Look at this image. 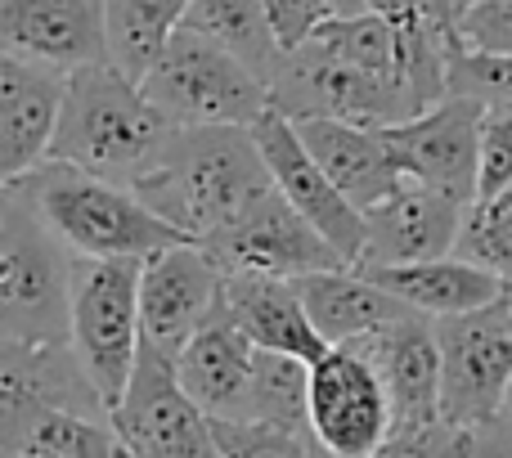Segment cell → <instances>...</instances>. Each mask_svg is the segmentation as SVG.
<instances>
[{"label": "cell", "instance_id": "603a6c76", "mask_svg": "<svg viewBox=\"0 0 512 458\" xmlns=\"http://www.w3.org/2000/svg\"><path fill=\"white\" fill-rule=\"evenodd\" d=\"M225 306L234 324L265 351L301 355L315 364L328 351V337L315 328L297 279H265V274H225Z\"/></svg>", "mask_w": 512, "mask_h": 458}, {"label": "cell", "instance_id": "d6986e66", "mask_svg": "<svg viewBox=\"0 0 512 458\" xmlns=\"http://www.w3.org/2000/svg\"><path fill=\"white\" fill-rule=\"evenodd\" d=\"M176 369L212 423H248L256 414V342L234 324L225 301L180 351Z\"/></svg>", "mask_w": 512, "mask_h": 458}, {"label": "cell", "instance_id": "1f68e13d", "mask_svg": "<svg viewBox=\"0 0 512 458\" xmlns=\"http://www.w3.org/2000/svg\"><path fill=\"white\" fill-rule=\"evenodd\" d=\"M418 5H423L427 14H432L441 27H450V32H459V18H463V9H468L472 0H418Z\"/></svg>", "mask_w": 512, "mask_h": 458}, {"label": "cell", "instance_id": "52a82bcc", "mask_svg": "<svg viewBox=\"0 0 512 458\" xmlns=\"http://www.w3.org/2000/svg\"><path fill=\"white\" fill-rule=\"evenodd\" d=\"M270 99L292 122L301 117H346L360 126H391L423 113L414 86L396 72H373L351 63L324 32L283 54L270 81Z\"/></svg>", "mask_w": 512, "mask_h": 458}, {"label": "cell", "instance_id": "8fae6325", "mask_svg": "<svg viewBox=\"0 0 512 458\" xmlns=\"http://www.w3.org/2000/svg\"><path fill=\"white\" fill-rule=\"evenodd\" d=\"M203 247L221 261L225 274L301 279V274L346 265L342 252H337V247L279 194V185L265 189V194L243 207L230 225L207 234Z\"/></svg>", "mask_w": 512, "mask_h": 458}, {"label": "cell", "instance_id": "7402d4cb", "mask_svg": "<svg viewBox=\"0 0 512 458\" xmlns=\"http://www.w3.org/2000/svg\"><path fill=\"white\" fill-rule=\"evenodd\" d=\"M369 279H378L387 292H396L418 315H468V310L495 306L512 297V279L490 265H477L468 256H436V261H405V265H360Z\"/></svg>", "mask_w": 512, "mask_h": 458}, {"label": "cell", "instance_id": "9c48e42d", "mask_svg": "<svg viewBox=\"0 0 512 458\" xmlns=\"http://www.w3.org/2000/svg\"><path fill=\"white\" fill-rule=\"evenodd\" d=\"M441 337V418L454 432L504 414L512 387V297L436 319Z\"/></svg>", "mask_w": 512, "mask_h": 458}, {"label": "cell", "instance_id": "4fadbf2b", "mask_svg": "<svg viewBox=\"0 0 512 458\" xmlns=\"http://www.w3.org/2000/svg\"><path fill=\"white\" fill-rule=\"evenodd\" d=\"M481 117L486 104L472 95H445L405 122L382 126L400 171L409 180L441 189L459 203L481 194Z\"/></svg>", "mask_w": 512, "mask_h": 458}, {"label": "cell", "instance_id": "8992f818", "mask_svg": "<svg viewBox=\"0 0 512 458\" xmlns=\"http://www.w3.org/2000/svg\"><path fill=\"white\" fill-rule=\"evenodd\" d=\"M346 346H360L387 387L391 441L382 454H463V432L441 418V337L432 315L409 310Z\"/></svg>", "mask_w": 512, "mask_h": 458}, {"label": "cell", "instance_id": "4dcf8cb0", "mask_svg": "<svg viewBox=\"0 0 512 458\" xmlns=\"http://www.w3.org/2000/svg\"><path fill=\"white\" fill-rule=\"evenodd\" d=\"M463 45L512 54V0H472L459 18Z\"/></svg>", "mask_w": 512, "mask_h": 458}, {"label": "cell", "instance_id": "ba28073f", "mask_svg": "<svg viewBox=\"0 0 512 458\" xmlns=\"http://www.w3.org/2000/svg\"><path fill=\"white\" fill-rule=\"evenodd\" d=\"M140 256H81L72 283V351L108 409L122 400L144 346Z\"/></svg>", "mask_w": 512, "mask_h": 458}, {"label": "cell", "instance_id": "7c38bea8", "mask_svg": "<svg viewBox=\"0 0 512 458\" xmlns=\"http://www.w3.org/2000/svg\"><path fill=\"white\" fill-rule=\"evenodd\" d=\"M310 427L324 454L373 458L391 441V400L360 346H328L310 364Z\"/></svg>", "mask_w": 512, "mask_h": 458}, {"label": "cell", "instance_id": "ffe728a7", "mask_svg": "<svg viewBox=\"0 0 512 458\" xmlns=\"http://www.w3.org/2000/svg\"><path fill=\"white\" fill-rule=\"evenodd\" d=\"M0 454L5 458H117L126 441L113 418L54 405L41 396H0Z\"/></svg>", "mask_w": 512, "mask_h": 458}, {"label": "cell", "instance_id": "836d02e7", "mask_svg": "<svg viewBox=\"0 0 512 458\" xmlns=\"http://www.w3.org/2000/svg\"><path fill=\"white\" fill-rule=\"evenodd\" d=\"M504 414L512 418V387H508V400H504Z\"/></svg>", "mask_w": 512, "mask_h": 458}, {"label": "cell", "instance_id": "4316f807", "mask_svg": "<svg viewBox=\"0 0 512 458\" xmlns=\"http://www.w3.org/2000/svg\"><path fill=\"white\" fill-rule=\"evenodd\" d=\"M454 252L512 279V185L468 207V221H463Z\"/></svg>", "mask_w": 512, "mask_h": 458}, {"label": "cell", "instance_id": "7a4b0ae2", "mask_svg": "<svg viewBox=\"0 0 512 458\" xmlns=\"http://www.w3.org/2000/svg\"><path fill=\"white\" fill-rule=\"evenodd\" d=\"M135 189L185 238L203 243L274 189V176L252 126H180L162 167Z\"/></svg>", "mask_w": 512, "mask_h": 458}, {"label": "cell", "instance_id": "5b68a950", "mask_svg": "<svg viewBox=\"0 0 512 458\" xmlns=\"http://www.w3.org/2000/svg\"><path fill=\"white\" fill-rule=\"evenodd\" d=\"M140 86L176 126H252L274 104L270 81L252 63L189 23L167 41Z\"/></svg>", "mask_w": 512, "mask_h": 458}, {"label": "cell", "instance_id": "d4e9b609", "mask_svg": "<svg viewBox=\"0 0 512 458\" xmlns=\"http://www.w3.org/2000/svg\"><path fill=\"white\" fill-rule=\"evenodd\" d=\"M189 5L194 0H104L108 59L126 77L144 81L153 63L162 59L167 41L185 27Z\"/></svg>", "mask_w": 512, "mask_h": 458}, {"label": "cell", "instance_id": "d6a6232c", "mask_svg": "<svg viewBox=\"0 0 512 458\" xmlns=\"http://www.w3.org/2000/svg\"><path fill=\"white\" fill-rule=\"evenodd\" d=\"M337 14H360V9H369V0H333Z\"/></svg>", "mask_w": 512, "mask_h": 458}, {"label": "cell", "instance_id": "277c9868", "mask_svg": "<svg viewBox=\"0 0 512 458\" xmlns=\"http://www.w3.org/2000/svg\"><path fill=\"white\" fill-rule=\"evenodd\" d=\"M81 256L18 189L0 185V337L72 342V283Z\"/></svg>", "mask_w": 512, "mask_h": 458}, {"label": "cell", "instance_id": "cb8c5ba5", "mask_svg": "<svg viewBox=\"0 0 512 458\" xmlns=\"http://www.w3.org/2000/svg\"><path fill=\"white\" fill-rule=\"evenodd\" d=\"M297 292H301V301H306L315 328L328 337V346L360 342V337L378 333L391 319L414 310V306H405L396 292L382 288L378 279H369L360 265H333V270L301 274Z\"/></svg>", "mask_w": 512, "mask_h": 458}, {"label": "cell", "instance_id": "f546056e", "mask_svg": "<svg viewBox=\"0 0 512 458\" xmlns=\"http://www.w3.org/2000/svg\"><path fill=\"white\" fill-rule=\"evenodd\" d=\"M265 9H270V23H274L283 54L306 45L328 18H337L333 0H265Z\"/></svg>", "mask_w": 512, "mask_h": 458}, {"label": "cell", "instance_id": "5bb4252c", "mask_svg": "<svg viewBox=\"0 0 512 458\" xmlns=\"http://www.w3.org/2000/svg\"><path fill=\"white\" fill-rule=\"evenodd\" d=\"M252 131H256V140H261V153H265V162H270V176H274V185H279V194L342 252L346 265H360L364 247H369V221H364L360 207L333 185V176L319 167V158L306 149V140H301L297 122L270 104L252 122Z\"/></svg>", "mask_w": 512, "mask_h": 458}, {"label": "cell", "instance_id": "30bf717a", "mask_svg": "<svg viewBox=\"0 0 512 458\" xmlns=\"http://www.w3.org/2000/svg\"><path fill=\"white\" fill-rule=\"evenodd\" d=\"M113 427L126 441V454L149 458H212L221 454L212 418L185 391L180 369L167 351L144 342L122 400L113 405Z\"/></svg>", "mask_w": 512, "mask_h": 458}, {"label": "cell", "instance_id": "3957f363", "mask_svg": "<svg viewBox=\"0 0 512 458\" xmlns=\"http://www.w3.org/2000/svg\"><path fill=\"white\" fill-rule=\"evenodd\" d=\"M41 212V221L77 256H153L171 243H185L167 216L140 198V189L117 185L108 176L63 158L36 162L27 176L5 180Z\"/></svg>", "mask_w": 512, "mask_h": 458}, {"label": "cell", "instance_id": "6da1fadb", "mask_svg": "<svg viewBox=\"0 0 512 458\" xmlns=\"http://www.w3.org/2000/svg\"><path fill=\"white\" fill-rule=\"evenodd\" d=\"M180 126L149 99V90L126 77L113 59L86 63L68 77L59 131L50 158L108 176L117 185H140L162 167Z\"/></svg>", "mask_w": 512, "mask_h": 458}, {"label": "cell", "instance_id": "e0dca14e", "mask_svg": "<svg viewBox=\"0 0 512 458\" xmlns=\"http://www.w3.org/2000/svg\"><path fill=\"white\" fill-rule=\"evenodd\" d=\"M68 77L72 72L0 50V185L50 158Z\"/></svg>", "mask_w": 512, "mask_h": 458}, {"label": "cell", "instance_id": "44dd1931", "mask_svg": "<svg viewBox=\"0 0 512 458\" xmlns=\"http://www.w3.org/2000/svg\"><path fill=\"white\" fill-rule=\"evenodd\" d=\"M297 131L306 149L319 158V167L360 212H369L391 189L405 185V171H400L382 126H360L346 117H301Z\"/></svg>", "mask_w": 512, "mask_h": 458}, {"label": "cell", "instance_id": "f1b7e54d", "mask_svg": "<svg viewBox=\"0 0 512 458\" xmlns=\"http://www.w3.org/2000/svg\"><path fill=\"white\" fill-rule=\"evenodd\" d=\"M512 185V99L486 104L481 117V194L490 198Z\"/></svg>", "mask_w": 512, "mask_h": 458}, {"label": "cell", "instance_id": "ac0fdd59", "mask_svg": "<svg viewBox=\"0 0 512 458\" xmlns=\"http://www.w3.org/2000/svg\"><path fill=\"white\" fill-rule=\"evenodd\" d=\"M0 50L59 72L104 63V0H0Z\"/></svg>", "mask_w": 512, "mask_h": 458}, {"label": "cell", "instance_id": "484cf974", "mask_svg": "<svg viewBox=\"0 0 512 458\" xmlns=\"http://www.w3.org/2000/svg\"><path fill=\"white\" fill-rule=\"evenodd\" d=\"M185 23L216 36L221 45H230L243 63H252L265 81H274V72L283 63V45L274 36L265 0H194Z\"/></svg>", "mask_w": 512, "mask_h": 458}, {"label": "cell", "instance_id": "2e32d148", "mask_svg": "<svg viewBox=\"0 0 512 458\" xmlns=\"http://www.w3.org/2000/svg\"><path fill=\"white\" fill-rule=\"evenodd\" d=\"M468 207L472 203H459V198L405 176V185L391 189L382 203H373L364 212L369 247H364L360 265H405V261L454 256L463 221H468Z\"/></svg>", "mask_w": 512, "mask_h": 458}, {"label": "cell", "instance_id": "83f0119b", "mask_svg": "<svg viewBox=\"0 0 512 458\" xmlns=\"http://www.w3.org/2000/svg\"><path fill=\"white\" fill-rule=\"evenodd\" d=\"M216 445L225 458H243V454H324L315 441H301V436L283 432L274 423H212Z\"/></svg>", "mask_w": 512, "mask_h": 458}, {"label": "cell", "instance_id": "9a60e30c", "mask_svg": "<svg viewBox=\"0 0 512 458\" xmlns=\"http://www.w3.org/2000/svg\"><path fill=\"white\" fill-rule=\"evenodd\" d=\"M225 301V270L203 243L185 238L162 252L144 256L140 274V315L144 342L180 360L194 333L212 319V310Z\"/></svg>", "mask_w": 512, "mask_h": 458}]
</instances>
